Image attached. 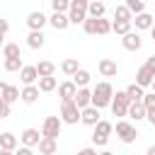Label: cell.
Returning <instances> with one entry per match:
<instances>
[{
    "label": "cell",
    "instance_id": "6da1fadb",
    "mask_svg": "<svg viewBox=\"0 0 155 155\" xmlns=\"http://www.w3.org/2000/svg\"><path fill=\"white\" fill-rule=\"evenodd\" d=\"M111 97H114V87L109 82H97L92 90V107H97V109L111 107Z\"/></svg>",
    "mask_w": 155,
    "mask_h": 155
},
{
    "label": "cell",
    "instance_id": "7a4b0ae2",
    "mask_svg": "<svg viewBox=\"0 0 155 155\" xmlns=\"http://www.w3.org/2000/svg\"><path fill=\"white\" fill-rule=\"evenodd\" d=\"M87 7H90V0H70V10H68L70 24H82L87 19Z\"/></svg>",
    "mask_w": 155,
    "mask_h": 155
},
{
    "label": "cell",
    "instance_id": "3957f363",
    "mask_svg": "<svg viewBox=\"0 0 155 155\" xmlns=\"http://www.w3.org/2000/svg\"><path fill=\"white\" fill-rule=\"evenodd\" d=\"M128 104H131V97L126 94V90L116 92V94L111 97V114H114V116H119V119L128 116Z\"/></svg>",
    "mask_w": 155,
    "mask_h": 155
},
{
    "label": "cell",
    "instance_id": "277c9868",
    "mask_svg": "<svg viewBox=\"0 0 155 155\" xmlns=\"http://www.w3.org/2000/svg\"><path fill=\"white\" fill-rule=\"evenodd\" d=\"M94 131H92V143L94 145H107L109 143V136H111V131H114V126L109 124V121H97L94 126H92Z\"/></svg>",
    "mask_w": 155,
    "mask_h": 155
},
{
    "label": "cell",
    "instance_id": "5b68a950",
    "mask_svg": "<svg viewBox=\"0 0 155 155\" xmlns=\"http://www.w3.org/2000/svg\"><path fill=\"white\" fill-rule=\"evenodd\" d=\"M80 107L73 102V99H65V102H61V119H63V124H78L80 121Z\"/></svg>",
    "mask_w": 155,
    "mask_h": 155
},
{
    "label": "cell",
    "instance_id": "8992f818",
    "mask_svg": "<svg viewBox=\"0 0 155 155\" xmlns=\"http://www.w3.org/2000/svg\"><path fill=\"white\" fill-rule=\"evenodd\" d=\"M116 136H119V140H121V143L131 145V143H136L138 131H136V126H133V124H128V121H116Z\"/></svg>",
    "mask_w": 155,
    "mask_h": 155
},
{
    "label": "cell",
    "instance_id": "52a82bcc",
    "mask_svg": "<svg viewBox=\"0 0 155 155\" xmlns=\"http://www.w3.org/2000/svg\"><path fill=\"white\" fill-rule=\"evenodd\" d=\"M61 128H63V119L61 116H46L44 119V126H41V136L58 138L61 136Z\"/></svg>",
    "mask_w": 155,
    "mask_h": 155
},
{
    "label": "cell",
    "instance_id": "ba28073f",
    "mask_svg": "<svg viewBox=\"0 0 155 155\" xmlns=\"http://www.w3.org/2000/svg\"><path fill=\"white\" fill-rule=\"evenodd\" d=\"M121 46L126 48V51H138L140 46H143V39H140V34L138 31H128V34H124L121 36Z\"/></svg>",
    "mask_w": 155,
    "mask_h": 155
},
{
    "label": "cell",
    "instance_id": "9c48e42d",
    "mask_svg": "<svg viewBox=\"0 0 155 155\" xmlns=\"http://www.w3.org/2000/svg\"><path fill=\"white\" fill-rule=\"evenodd\" d=\"M46 22H48V17H46L41 10H34V12L27 15V27H29V29H44Z\"/></svg>",
    "mask_w": 155,
    "mask_h": 155
},
{
    "label": "cell",
    "instance_id": "30bf717a",
    "mask_svg": "<svg viewBox=\"0 0 155 155\" xmlns=\"http://www.w3.org/2000/svg\"><path fill=\"white\" fill-rule=\"evenodd\" d=\"M48 24H51L56 31H63V29L70 27V17H68V12H53V15L48 17Z\"/></svg>",
    "mask_w": 155,
    "mask_h": 155
},
{
    "label": "cell",
    "instance_id": "8fae6325",
    "mask_svg": "<svg viewBox=\"0 0 155 155\" xmlns=\"http://www.w3.org/2000/svg\"><path fill=\"white\" fill-rule=\"evenodd\" d=\"M39 140H41V133H39L36 128H24V131L19 133V143H22V145L34 148V145H39Z\"/></svg>",
    "mask_w": 155,
    "mask_h": 155
},
{
    "label": "cell",
    "instance_id": "7c38bea8",
    "mask_svg": "<svg viewBox=\"0 0 155 155\" xmlns=\"http://www.w3.org/2000/svg\"><path fill=\"white\" fill-rule=\"evenodd\" d=\"M97 70H99L104 78H116V73H119V65H116L111 58H102V61L97 63Z\"/></svg>",
    "mask_w": 155,
    "mask_h": 155
},
{
    "label": "cell",
    "instance_id": "4fadbf2b",
    "mask_svg": "<svg viewBox=\"0 0 155 155\" xmlns=\"http://www.w3.org/2000/svg\"><path fill=\"white\" fill-rule=\"evenodd\" d=\"M153 78H155V73H153L145 63H143V65L138 68V73H136V82H138L140 87H150V85H153Z\"/></svg>",
    "mask_w": 155,
    "mask_h": 155
},
{
    "label": "cell",
    "instance_id": "5bb4252c",
    "mask_svg": "<svg viewBox=\"0 0 155 155\" xmlns=\"http://www.w3.org/2000/svg\"><path fill=\"white\" fill-rule=\"evenodd\" d=\"M80 121H82L85 126H94V124L99 121V109H97V107H92V104H90V107H85V109L80 111Z\"/></svg>",
    "mask_w": 155,
    "mask_h": 155
},
{
    "label": "cell",
    "instance_id": "9a60e30c",
    "mask_svg": "<svg viewBox=\"0 0 155 155\" xmlns=\"http://www.w3.org/2000/svg\"><path fill=\"white\" fill-rule=\"evenodd\" d=\"M75 92H78V85H75L73 80H65V82H61V85H58V97H61V102L73 99V97H75Z\"/></svg>",
    "mask_w": 155,
    "mask_h": 155
},
{
    "label": "cell",
    "instance_id": "2e32d148",
    "mask_svg": "<svg viewBox=\"0 0 155 155\" xmlns=\"http://www.w3.org/2000/svg\"><path fill=\"white\" fill-rule=\"evenodd\" d=\"M39 85H24L22 87V94H19V99L24 102V104H34L36 99H39Z\"/></svg>",
    "mask_w": 155,
    "mask_h": 155
},
{
    "label": "cell",
    "instance_id": "e0dca14e",
    "mask_svg": "<svg viewBox=\"0 0 155 155\" xmlns=\"http://www.w3.org/2000/svg\"><path fill=\"white\" fill-rule=\"evenodd\" d=\"M73 102H75V104H78L80 109L90 107V104H92V90H87V87H78V92H75Z\"/></svg>",
    "mask_w": 155,
    "mask_h": 155
},
{
    "label": "cell",
    "instance_id": "ac0fdd59",
    "mask_svg": "<svg viewBox=\"0 0 155 155\" xmlns=\"http://www.w3.org/2000/svg\"><path fill=\"white\" fill-rule=\"evenodd\" d=\"M19 80H22L24 85H34V82L39 80L36 65H22V70H19Z\"/></svg>",
    "mask_w": 155,
    "mask_h": 155
},
{
    "label": "cell",
    "instance_id": "d6986e66",
    "mask_svg": "<svg viewBox=\"0 0 155 155\" xmlns=\"http://www.w3.org/2000/svg\"><path fill=\"white\" fill-rule=\"evenodd\" d=\"M145 114H148V109H145L143 99H138V102H131V104H128V116H131L133 121H140V119H145Z\"/></svg>",
    "mask_w": 155,
    "mask_h": 155
},
{
    "label": "cell",
    "instance_id": "ffe728a7",
    "mask_svg": "<svg viewBox=\"0 0 155 155\" xmlns=\"http://www.w3.org/2000/svg\"><path fill=\"white\" fill-rule=\"evenodd\" d=\"M39 153L41 155H56V150H58V143H56V138H46V136H41V140H39Z\"/></svg>",
    "mask_w": 155,
    "mask_h": 155
},
{
    "label": "cell",
    "instance_id": "44dd1931",
    "mask_svg": "<svg viewBox=\"0 0 155 155\" xmlns=\"http://www.w3.org/2000/svg\"><path fill=\"white\" fill-rule=\"evenodd\" d=\"M44 41H46V36H44V31H41V29H29V36H27L29 48H41V46H44Z\"/></svg>",
    "mask_w": 155,
    "mask_h": 155
},
{
    "label": "cell",
    "instance_id": "7402d4cb",
    "mask_svg": "<svg viewBox=\"0 0 155 155\" xmlns=\"http://www.w3.org/2000/svg\"><path fill=\"white\" fill-rule=\"evenodd\" d=\"M131 22L136 24V29H150L153 22H155V17L148 15V12H140V15H136V19H131Z\"/></svg>",
    "mask_w": 155,
    "mask_h": 155
},
{
    "label": "cell",
    "instance_id": "603a6c76",
    "mask_svg": "<svg viewBox=\"0 0 155 155\" xmlns=\"http://www.w3.org/2000/svg\"><path fill=\"white\" fill-rule=\"evenodd\" d=\"M0 148H5V150H17V136L10 133V131L0 133Z\"/></svg>",
    "mask_w": 155,
    "mask_h": 155
},
{
    "label": "cell",
    "instance_id": "cb8c5ba5",
    "mask_svg": "<svg viewBox=\"0 0 155 155\" xmlns=\"http://www.w3.org/2000/svg\"><path fill=\"white\" fill-rule=\"evenodd\" d=\"M104 12H107V5H104L102 0H92L90 7H87V15H90V17H97V19L104 17Z\"/></svg>",
    "mask_w": 155,
    "mask_h": 155
},
{
    "label": "cell",
    "instance_id": "d4e9b609",
    "mask_svg": "<svg viewBox=\"0 0 155 155\" xmlns=\"http://www.w3.org/2000/svg\"><path fill=\"white\" fill-rule=\"evenodd\" d=\"M61 70H63L65 75H70V78H73V75L80 70V63H78V58H65V61L61 63Z\"/></svg>",
    "mask_w": 155,
    "mask_h": 155
},
{
    "label": "cell",
    "instance_id": "484cf974",
    "mask_svg": "<svg viewBox=\"0 0 155 155\" xmlns=\"http://www.w3.org/2000/svg\"><path fill=\"white\" fill-rule=\"evenodd\" d=\"M36 73H39V78H48V75L56 73V65L51 61H39L36 63Z\"/></svg>",
    "mask_w": 155,
    "mask_h": 155
},
{
    "label": "cell",
    "instance_id": "4316f807",
    "mask_svg": "<svg viewBox=\"0 0 155 155\" xmlns=\"http://www.w3.org/2000/svg\"><path fill=\"white\" fill-rule=\"evenodd\" d=\"M114 19H121V22H131V19H133V12H131L126 5H116V7H114Z\"/></svg>",
    "mask_w": 155,
    "mask_h": 155
},
{
    "label": "cell",
    "instance_id": "83f0119b",
    "mask_svg": "<svg viewBox=\"0 0 155 155\" xmlns=\"http://www.w3.org/2000/svg\"><path fill=\"white\" fill-rule=\"evenodd\" d=\"M58 87V80L53 78V75H48V78H39V90L41 92H53Z\"/></svg>",
    "mask_w": 155,
    "mask_h": 155
},
{
    "label": "cell",
    "instance_id": "f1b7e54d",
    "mask_svg": "<svg viewBox=\"0 0 155 155\" xmlns=\"http://www.w3.org/2000/svg\"><path fill=\"white\" fill-rule=\"evenodd\" d=\"M131 24H133V22L114 19V22H111V31H114V34H119V36H124V34H128V31H131Z\"/></svg>",
    "mask_w": 155,
    "mask_h": 155
},
{
    "label": "cell",
    "instance_id": "f546056e",
    "mask_svg": "<svg viewBox=\"0 0 155 155\" xmlns=\"http://www.w3.org/2000/svg\"><path fill=\"white\" fill-rule=\"evenodd\" d=\"M126 94L131 97V102H138V99H143V94H145V92H143V87H140L138 82H133V85H128V87H126Z\"/></svg>",
    "mask_w": 155,
    "mask_h": 155
},
{
    "label": "cell",
    "instance_id": "4dcf8cb0",
    "mask_svg": "<svg viewBox=\"0 0 155 155\" xmlns=\"http://www.w3.org/2000/svg\"><path fill=\"white\" fill-rule=\"evenodd\" d=\"M2 56H5V58H22L19 44H5V46H2Z\"/></svg>",
    "mask_w": 155,
    "mask_h": 155
},
{
    "label": "cell",
    "instance_id": "1f68e13d",
    "mask_svg": "<svg viewBox=\"0 0 155 155\" xmlns=\"http://www.w3.org/2000/svg\"><path fill=\"white\" fill-rule=\"evenodd\" d=\"M73 82H75L78 87H87V82H90V73H87L85 68H80V70L73 75Z\"/></svg>",
    "mask_w": 155,
    "mask_h": 155
},
{
    "label": "cell",
    "instance_id": "d6a6232c",
    "mask_svg": "<svg viewBox=\"0 0 155 155\" xmlns=\"http://www.w3.org/2000/svg\"><path fill=\"white\" fill-rule=\"evenodd\" d=\"M19 94H22V90H19V87H15V85H7V90H5V94H2V99L12 104V102H17V99H19Z\"/></svg>",
    "mask_w": 155,
    "mask_h": 155
},
{
    "label": "cell",
    "instance_id": "836d02e7",
    "mask_svg": "<svg viewBox=\"0 0 155 155\" xmlns=\"http://www.w3.org/2000/svg\"><path fill=\"white\" fill-rule=\"evenodd\" d=\"M124 5H126V7H128L133 15H140V12H145V2H143V0H126Z\"/></svg>",
    "mask_w": 155,
    "mask_h": 155
},
{
    "label": "cell",
    "instance_id": "e575fe53",
    "mask_svg": "<svg viewBox=\"0 0 155 155\" xmlns=\"http://www.w3.org/2000/svg\"><path fill=\"white\" fill-rule=\"evenodd\" d=\"M82 29H85V34H97V17L87 15V19L82 22Z\"/></svg>",
    "mask_w": 155,
    "mask_h": 155
},
{
    "label": "cell",
    "instance_id": "d590c367",
    "mask_svg": "<svg viewBox=\"0 0 155 155\" xmlns=\"http://www.w3.org/2000/svg\"><path fill=\"white\" fill-rule=\"evenodd\" d=\"M109 31H111V22L104 19V17H99V19H97V34L104 36V34H109Z\"/></svg>",
    "mask_w": 155,
    "mask_h": 155
},
{
    "label": "cell",
    "instance_id": "8d00e7d4",
    "mask_svg": "<svg viewBox=\"0 0 155 155\" xmlns=\"http://www.w3.org/2000/svg\"><path fill=\"white\" fill-rule=\"evenodd\" d=\"M5 70H7V73L22 70V58H5Z\"/></svg>",
    "mask_w": 155,
    "mask_h": 155
},
{
    "label": "cell",
    "instance_id": "74e56055",
    "mask_svg": "<svg viewBox=\"0 0 155 155\" xmlns=\"http://www.w3.org/2000/svg\"><path fill=\"white\" fill-rule=\"evenodd\" d=\"M53 12H68L70 10V0H51Z\"/></svg>",
    "mask_w": 155,
    "mask_h": 155
},
{
    "label": "cell",
    "instance_id": "f35d334b",
    "mask_svg": "<svg viewBox=\"0 0 155 155\" xmlns=\"http://www.w3.org/2000/svg\"><path fill=\"white\" fill-rule=\"evenodd\" d=\"M143 104H145V109H148V111H153V109H155V92L143 94Z\"/></svg>",
    "mask_w": 155,
    "mask_h": 155
},
{
    "label": "cell",
    "instance_id": "ab89813d",
    "mask_svg": "<svg viewBox=\"0 0 155 155\" xmlns=\"http://www.w3.org/2000/svg\"><path fill=\"white\" fill-rule=\"evenodd\" d=\"M10 116V102L0 99V119H7Z\"/></svg>",
    "mask_w": 155,
    "mask_h": 155
},
{
    "label": "cell",
    "instance_id": "60d3db41",
    "mask_svg": "<svg viewBox=\"0 0 155 155\" xmlns=\"http://www.w3.org/2000/svg\"><path fill=\"white\" fill-rule=\"evenodd\" d=\"M7 31H10V22H7V19H5V17H0V34H2V36H5V34H7Z\"/></svg>",
    "mask_w": 155,
    "mask_h": 155
},
{
    "label": "cell",
    "instance_id": "b9f144b4",
    "mask_svg": "<svg viewBox=\"0 0 155 155\" xmlns=\"http://www.w3.org/2000/svg\"><path fill=\"white\" fill-rule=\"evenodd\" d=\"M15 155H34V150H31L29 145H22V148H17V150H15Z\"/></svg>",
    "mask_w": 155,
    "mask_h": 155
},
{
    "label": "cell",
    "instance_id": "7bdbcfd3",
    "mask_svg": "<svg viewBox=\"0 0 155 155\" xmlns=\"http://www.w3.org/2000/svg\"><path fill=\"white\" fill-rule=\"evenodd\" d=\"M75 155H99V153H97L94 148H82V150H78Z\"/></svg>",
    "mask_w": 155,
    "mask_h": 155
},
{
    "label": "cell",
    "instance_id": "ee69618b",
    "mask_svg": "<svg viewBox=\"0 0 155 155\" xmlns=\"http://www.w3.org/2000/svg\"><path fill=\"white\" fill-rule=\"evenodd\" d=\"M145 65H148V68H150V70L155 73V56H148V61H145Z\"/></svg>",
    "mask_w": 155,
    "mask_h": 155
},
{
    "label": "cell",
    "instance_id": "f6af8a7d",
    "mask_svg": "<svg viewBox=\"0 0 155 155\" xmlns=\"http://www.w3.org/2000/svg\"><path fill=\"white\" fill-rule=\"evenodd\" d=\"M145 119L150 121V126H155V109H153V111H148V114H145Z\"/></svg>",
    "mask_w": 155,
    "mask_h": 155
},
{
    "label": "cell",
    "instance_id": "bcb514c9",
    "mask_svg": "<svg viewBox=\"0 0 155 155\" xmlns=\"http://www.w3.org/2000/svg\"><path fill=\"white\" fill-rule=\"evenodd\" d=\"M5 90H7V82H2V80H0V99H2V94H5Z\"/></svg>",
    "mask_w": 155,
    "mask_h": 155
},
{
    "label": "cell",
    "instance_id": "7dc6e473",
    "mask_svg": "<svg viewBox=\"0 0 155 155\" xmlns=\"http://www.w3.org/2000/svg\"><path fill=\"white\" fill-rule=\"evenodd\" d=\"M0 155H15V150H5V148H0Z\"/></svg>",
    "mask_w": 155,
    "mask_h": 155
},
{
    "label": "cell",
    "instance_id": "c3c4849f",
    "mask_svg": "<svg viewBox=\"0 0 155 155\" xmlns=\"http://www.w3.org/2000/svg\"><path fill=\"white\" fill-rule=\"evenodd\" d=\"M145 155H155V145H150V148H148V153H145Z\"/></svg>",
    "mask_w": 155,
    "mask_h": 155
},
{
    "label": "cell",
    "instance_id": "681fc988",
    "mask_svg": "<svg viewBox=\"0 0 155 155\" xmlns=\"http://www.w3.org/2000/svg\"><path fill=\"white\" fill-rule=\"evenodd\" d=\"M150 34H153V41H155V22H153V27H150Z\"/></svg>",
    "mask_w": 155,
    "mask_h": 155
},
{
    "label": "cell",
    "instance_id": "f907efd6",
    "mask_svg": "<svg viewBox=\"0 0 155 155\" xmlns=\"http://www.w3.org/2000/svg\"><path fill=\"white\" fill-rule=\"evenodd\" d=\"M99 155H114V153H109V150H104V153H99Z\"/></svg>",
    "mask_w": 155,
    "mask_h": 155
},
{
    "label": "cell",
    "instance_id": "816d5d0a",
    "mask_svg": "<svg viewBox=\"0 0 155 155\" xmlns=\"http://www.w3.org/2000/svg\"><path fill=\"white\" fill-rule=\"evenodd\" d=\"M150 87H153V92H155V78H153V85H150Z\"/></svg>",
    "mask_w": 155,
    "mask_h": 155
},
{
    "label": "cell",
    "instance_id": "f5cc1de1",
    "mask_svg": "<svg viewBox=\"0 0 155 155\" xmlns=\"http://www.w3.org/2000/svg\"><path fill=\"white\" fill-rule=\"evenodd\" d=\"M0 46H2V34H0Z\"/></svg>",
    "mask_w": 155,
    "mask_h": 155
}]
</instances>
